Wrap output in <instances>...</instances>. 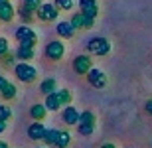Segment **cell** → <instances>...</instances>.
I'll use <instances>...</instances> for the list:
<instances>
[{"instance_id": "cell-1", "label": "cell", "mask_w": 152, "mask_h": 148, "mask_svg": "<svg viewBox=\"0 0 152 148\" xmlns=\"http://www.w3.org/2000/svg\"><path fill=\"white\" fill-rule=\"evenodd\" d=\"M14 73H16V79H20L22 83H26V85H32V83L38 79V69H36L30 61H20V63H16Z\"/></svg>"}, {"instance_id": "cell-2", "label": "cell", "mask_w": 152, "mask_h": 148, "mask_svg": "<svg viewBox=\"0 0 152 148\" xmlns=\"http://www.w3.org/2000/svg\"><path fill=\"white\" fill-rule=\"evenodd\" d=\"M87 51H89V55H97V57L109 55L111 53V42L107 38H91L87 42Z\"/></svg>"}, {"instance_id": "cell-3", "label": "cell", "mask_w": 152, "mask_h": 148, "mask_svg": "<svg viewBox=\"0 0 152 148\" xmlns=\"http://www.w3.org/2000/svg\"><path fill=\"white\" fill-rule=\"evenodd\" d=\"M95 126H97V119L93 111H83L81 113V119H79V125H77V131L81 136H91L95 132Z\"/></svg>"}, {"instance_id": "cell-4", "label": "cell", "mask_w": 152, "mask_h": 148, "mask_svg": "<svg viewBox=\"0 0 152 148\" xmlns=\"http://www.w3.org/2000/svg\"><path fill=\"white\" fill-rule=\"evenodd\" d=\"M16 40L18 44H24V46H30V47H36L38 44V34H36V30L28 24H22L20 28L16 30Z\"/></svg>"}, {"instance_id": "cell-5", "label": "cell", "mask_w": 152, "mask_h": 148, "mask_svg": "<svg viewBox=\"0 0 152 148\" xmlns=\"http://www.w3.org/2000/svg\"><path fill=\"white\" fill-rule=\"evenodd\" d=\"M45 57L50 61H61L65 57V44L61 40H53L45 46Z\"/></svg>"}, {"instance_id": "cell-6", "label": "cell", "mask_w": 152, "mask_h": 148, "mask_svg": "<svg viewBox=\"0 0 152 148\" xmlns=\"http://www.w3.org/2000/svg\"><path fill=\"white\" fill-rule=\"evenodd\" d=\"M57 16H59V8L56 4H50V2H44L39 6V10L36 12V18L39 22H56Z\"/></svg>"}, {"instance_id": "cell-7", "label": "cell", "mask_w": 152, "mask_h": 148, "mask_svg": "<svg viewBox=\"0 0 152 148\" xmlns=\"http://www.w3.org/2000/svg\"><path fill=\"white\" fill-rule=\"evenodd\" d=\"M91 69H93V59L89 53H81L73 59V71L77 75H87Z\"/></svg>"}, {"instance_id": "cell-8", "label": "cell", "mask_w": 152, "mask_h": 148, "mask_svg": "<svg viewBox=\"0 0 152 148\" xmlns=\"http://www.w3.org/2000/svg\"><path fill=\"white\" fill-rule=\"evenodd\" d=\"M61 119H63L65 125L75 126V125H79L81 113H79V109H75L73 105H67V107H63V111H61Z\"/></svg>"}, {"instance_id": "cell-9", "label": "cell", "mask_w": 152, "mask_h": 148, "mask_svg": "<svg viewBox=\"0 0 152 148\" xmlns=\"http://www.w3.org/2000/svg\"><path fill=\"white\" fill-rule=\"evenodd\" d=\"M87 81H89L95 89H103V87L107 85V75H105V71L93 67L89 73H87Z\"/></svg>"}, {"instance_id": "cell-10", "label": "cell", "mask_w": 152, "mask_h": 148, "mask_svg": "<svg viewBox=\"0 0 152 148\" xmlns=\"http://www.w3.org/2000/svg\"><path fill=\"white\" fill-rule=\"evenodd\" d=\"M79 12L85 14L87 18L95 20L99 16V4H97V0H79Z\"/></svg>"}, {"instance_id": "cell-11", "label": "cell", "mask_w": 152, "mask_h": 148, "mask_svg": "<svg viewBox=\"0 0 152 148\" xmlns=\"http://www.w3.org/2000/svg\"><path fill=\"white\" fill-rule=\"evenodd\" d=\"M45 132H48L45 125L44 122H38V120H34V122L28 126V138L30 140H44Z\"/></svg>"}, {"instance_id": "cell-12", "label": "cell", "mask_w": 152, "mask_h": 148, "mask_svg": "<svg viewBox=\"0 0 152 148\" xmlns=\"http://www.w3.org/2000/svg\"><path fill=\"white\" fill-rule=\"evenodd\" d=\"M14 18H16V8H14L12 2H4V4H0V22L10 24Z\"/></svg>"}, {"instance_id": "cell-13", "label": "cell", "mask_w": 152, "mask_h": 148, "mask_svg": "<svg viewBox=\"0 0 152 148\" xmlns=\"http://www.w3.org/2000/svg\"><path fill=\"white\" fill-rule=\"evenodd\" d=\"M56 32H57V36H59V38H63V40H71L77 30H75L73 26H71V22L67 20V22H57Z\"/></svg>"}, {"instance_id": "cell-14", "label": "cell", "mask_w": 152, "mask_h": 148, "mask_svg": "<svg viewBox=\"0 0 152 148\" xmlns=\"http://www.w3.org/2000/svg\"><path fill=\"white\" fill-rule=\"evenodd\" d=\"M57 91V79L56 77H45V79H42V83H39V93L42 95H51V93Z\"/></svg>"}, {"instance_id": "cell-15", "label": "cell", "mask_w": 152, "mask_h": 148, "mask_svg": "<svg viewBox=\"0 0 152 148\" xmlns=\"http://www.w3.org/2000/svg\"><path fill=\"white\" fill-rule=\"evenodd\" d=\"M30 117L38 122H44V119L48 117V107H45L44 103H36L30 107Z\"/></svg>"}, {"instance_id": "cell-16", "label": "cell", "mask_w": 152, "mask_h": 148, "mask_svg": "<svg viewBox=\"0 0 152 148\" xmlns=\"http://www.w3.org/2000/svg\"><path fill=\"white\" fill-rule=\"evenodd\" d=\"M16 57L20 59V61H32L36 57V50L30 46H24V44H20L16 50Z\"/></svg>"}, {"instance_id": "cell-17", "label": "cell", "mask_w": 152, "mask_h": 148, "mask_svg": "<svg viewBox=\"0 0 152 148\" xmlns=\"http://www.w3.org/2000/svg\"><path fill=\"white\" fill-rule=\"evenodd\" d=\"M45 107H48V111H59V109H63V103L61 99H59V93H51V95H48L45 97Z\"/></svg>"}, {"instance_id": "cell-18", "label": "cell", "mask_w": 152, "mask_h": 148, "mask_svg": "<svg viewBox=\"0 0 152 148\" xmlns=\"http://www.w3.org/2000/svg\"><path fill=\"white\" fill-rule=\"evenodd\" d=\"M69 22L73 26L75 30H85V24H87V16L81 14V12H73L71 18H69Z\"/></svg>"}, {"instance_id": "cell-19", "label": "cell", "mask_w": 152, "mask_h": 148, "mask_svg": "<svg viewBox=\"0 0 152 148\" xmlns=\"http://www.w3.org/2000/svg\"><path fill=\"white\" fill-rule=\"evenodd\" d=\"M0 97L4 99V101H14V99L18 97V87L14 85V83H8V85H6L4 89H2Z\"/></svg>"}, {"instance_id": "cell-20", "label": "cell", "mask_w": 152, "mask_h": 148, "mask_svg": "<svg viewBox=\"0 0 152 148\" xmlns=\"http://www.w3.org/2000/svg\"><path fill=\"white\" fill-rule=\"evenodd\" d=\"M69 144H71V134H69V131H59V136H57L56 146L57 148H67Z\"/></svg>"}, {"instance_id": "cell-21", "label": "cell", "mask_w": 152, "mask_h": 148, "mask_svg": "<svg viewBox=\"0 0 152 148\" xmlns=\"http://www.w3.org/2000/svg\"><path fill=\"white\" fill-rule=\"evenodd\" d=\"M16 16H20V18H22V22H24V24H28V26H30V22H32V20L36 18V14H34V12H30L28 8H24V6H20V8L16 10Z\"/></svg>"}, {"instance_id": "cell-22", "label": "cell", "mask_w": 152, "mask_h": 148, "mask_svg": "<svg viewBox=\"0 0 152 148\" xmlns=\"http://www.w3.org/2000/svg\"><path fill=\"white\" fill-rule=\"evenodd\" d=\"M57 136H59V131L57 128H48V132H45V136H44V142L50 144V146H56Z\"/></svg>"}, {"instance_id": "cell-23", "label": "cell", "mask_w": 152, "mask_h": 148, "mask_svg": "<svg viewBox=\"0 0 152 148\" xmlns=\"http://www.w3.org/2000/svg\"><path fill=\"white\" fill-rule=\"evenodd\" d=\"M16 53H12V51H8L6 55H2V65H4L6 69H10V67H16Z\"/></svg>"}, {"instance_id": "cell-24", "label": "cell", "mask_w": 152, "mask_h": 148, "mask_svg": "<svg viewBox=\"0 0 152 148\" xmlns=\"http://www.w3.org/2000/svg\"><path fill=\"white\" fill-rule=\"evenodd\" d=\"M42 4H44L42 0H22V6H24V8H28L30 12H34V14L39 10V6H42Z\"/></svg>"}, {"instance_id": "cell-25", "label": "cell", "mask_w": 152, "mask_h": 148, "mask_svg": "<svg viewBox=\"0 0 152 148\" xmlns=\"http://www.w3.org/2000/svg\"><path fill=\"white\" fill-rule=\"evenodd\" d=\"M53 4L59 8V10H63V12H69V10H73V0H56Z\"/></svg>"}, {"instance_id": "cell-26", "label": "cell", "mask_w": 152, "mask_h": 148, "mask_svg": "<svg viewBox=\"0 0 152 148\" xmlns=\"http://www.w3.org/2000/svg\"><path fill=\"white\" fill-rule=\"evenodd\" d=\"M57 93H59V99H61L63 107H67L69 103H71V91L69 89H57Z\"/></svg>"}, {"instance_id": "cell-27", "label": "cell", "mask_w": 152, "mask_h": 148, "mask_svg": "<svg viewBox=\"0 0 152 148\" xmlns=\"http://www.w3.org/2000/svg\"><path fill=\"white\" fill-rule=\"evenodd\" d=\"M12 119V111L10 107H6V105H0V120H10Z\"/></svg>"}, {"instance_id": "cell-28", "label": "cell", "mask_w": 152, "mask_h": 148, "mask_svg": "<svg viewBox=\"0 0 152 148\" xmlns=\"http://www.w3.org/2000/svg\"><path fill=\"white\" fill-rule=\"evenodd\" d=\"M8 51H10V42L6 40V38H0V57L6 55Z\"/></svg>"}, {"instance_id": "cell-29", "label": "cell", "mask_w": 152, "mask_h": 148, "mask_svg": "<svg viewBox=\"0 0 152 148\" xmlns=\"http://www.w3.org/2000/svg\"><path fill=\"white\" fill-rule=\"evenodd\" d=\"M8 83H10V81L6 79L4 75H0V93H2V89H4V87H6V85H8Z\"/></svg>"}, {"instance_id": "cell-30", "label": "cell", "mask_w": 152, "mask_h": 148, "mask_svg": "<svg viewBox=\"0 0 152 148\" xmlns=\"http://www.w3.org/2000/svg\"><path fill=\"white\" fill-rule=\"evenodd\" d=\"M144 109H146L148 114H152V99H150V101H146V107H144Z\"/></svg>"}, {"instance_id": "cell-31", "label": "cell", "mask_w": 152, "mask_h": 148, "mask_svg": "<svg viewBox=\"0 0 152 148\" xmlns=\"http://www.w3.org/2000/svg\"><path fill=\"white\" fill-rule=\"evenodd\" d=\"M99 148H117V146H115L113 142H105V144H101Z\"/></svg>"}, {"instance_id": "cell-32", "label": "cell", "mask_w": 152, "mask_h": 148, "mask_svg": "<svg viewBox=\"0 0 152 148\" xmlns=\"http://www.w3.org/2000/svg\"><path fill=\"white\" fill-rule=\"evenodd\" d=\"M2 132H6V122L4 120H0V134H2Z\"/></svg>"}, {"instance_id": "cell-33", "label": "cell", "mask_w": 152, "mask_h": 148, "mask_svg": "<svg viewBox=\"0 0 152 148\" xmlns=\"http://www.w3.org/2000/svg\"><path fill=\"white\" fill-rule=\"evenodd\" d=\"M0 148H10V146H8V142H6V140H2V138H0Z\"/></svg>"}, {"instance_id": "cell-34", "label": "cell", "mask_w": 152, "mask_h": 148, "mask_svg": "<svg viewBox=\"0 0 152 148\" xmlns=\"http://www.w3.org/2000/svg\"><path fill=\"white\" fill-rule=\"evenodd\" d=\"M4 2H10V0H0V4H4Z\"/></svg>"}, {"instance_id": "cell-35", "label": "cell", "mask_w": 152, "mask_h": 148, "mask_svg": "<svg viewBox=\"0 0 152 148\" xmlns=\"http://www.w3.org/2000/svg\"><path fill=\"white\" fill-rule=\"evenodd\" d=\"M36 148H44V146H36Z\"/></svg>"}]
</instances>
